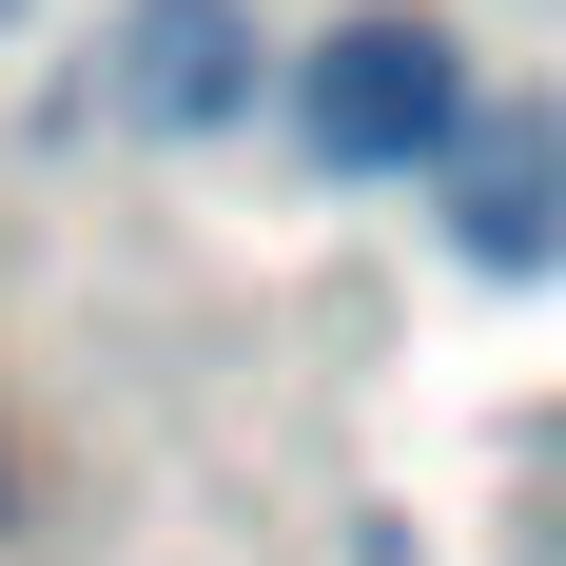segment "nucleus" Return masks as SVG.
Wrapping results in <instances>:
<instances>
[{"mask_svg":"<svg viewBox=\"0 0 566 566\" xmlns=\"http://www.w3.org/2000/svg\"><path fill=\"white\" fill-rule=\"evenodd\" d=\"M450 234L489 254V274H547L566 254V117H450Z\"/></svg>","mask_w":566,"mask_h":566,"instance_id":"obj_3","label":"nucleus"},{"mask_svg":"<svg viewBox=\"0 0 566 566\" xmlns=\"http://www.w3.org/2000/svg\"><path fill=\"white\" fill-rule=\"evenodd\" d=\"M469 117V59L430 40V20H333V40L293 59V137H313V176H430Z\"/></svg>","mask_w":566,"mask_h":566,"instance_id":"obj_1","label":"nucleus"},{"mask_svg":"<svg viewBox=\"0 0 566 566\" xmlns=\"http://www.w3.org/2000/svg\"><path fill=\"white\" fill-rule=\"evenodd\" d=\"M98 117L117 137H216V117H254V0H117L98 20Z\"/></svg>","mask_w":566,"mask_h":566,"instance_id":"obj_2","label":"nucleus"}]
</instances>
